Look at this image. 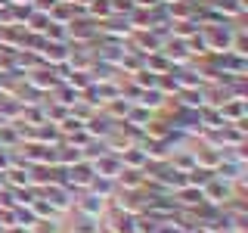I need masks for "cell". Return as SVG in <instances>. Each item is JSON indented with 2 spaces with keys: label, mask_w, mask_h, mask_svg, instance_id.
<instances>
[{
  "label": "cell",
  "mask_w": 248,
  "mask_h": 233,
  "mask_svg": "<svg viewBox=\"0 0 248 233\" xmlns=\"http://www.w3.org/2000/svg\"><path fill=\"white\" fill-rule=\"evenodd\" d=\"M220 115L227 124H236V121H245V100L242 97H230L220 103Z\"/></svg>",
  "instance_id": "obj_1"
},
{
  "label": "cell",
  "mask_w": 248,
  "mask_h": 233,
  "mask_svg": "<svg viewBox=\"0 0 248 233\" xmlns=\"http://www.w3.org/2000/svg\"><path fill=\"white\" fill-rule=\"evenodd\" d=\"M6 3H31V0H6Z\"/></svg>",
  "instance_id": "obj_8"
},
{
  "label": "cell",
  "mask_w": 248,
  "mask_h": 233,
  "mask_svg": "<svg viewBox=\"0 0 248 233\" xmlns=\"http://www.w3.org/2000/svg\"><path fill=\"white\" fill-rule=\"evenodd\" d=\"M108 112H115V115H124V118H127L130 106H127V103H112V106H108Z\"/></svg>",
  "instance_id": "obj_7"
},
{
  "label": "cell",
  "mask_w": 248,
  "mask_h": 233,
  "mask_svg": "<svg viewBox=\"0 0 248 233\" xmlns=\"http://www.w3.org/2000/svg\"><path fill=\"white\" fill-rule=\"evenodd\" d=\"M41 53L50 62H65L68 59V50H65V44H62V41H44V50Z\"/></svg>",
  "instance_id": "obj_4"
},
{
  "label": "cell",
  "mask_w": 248,
  "mask_h": 233,
  "mask_svg": "<svg viewBox=\"0 0 248 233\" xmlns=\"http://www.w3.org/2000/svg\"><path fill=\"white\" fill-rule=\"evenodd\" d=\"M81 208H84V212H90V215L103 212V196H87V202H81Z\"/></svg>",
  "instance_id": "obj_6"
},
{
  "label": "cell",
  "mask_w": 248,
  "mask_h": 233,
  "mask_svg": "<svg viewBox=\"0 0 248 233\" xmlns=\"http://www.w3.org/2000/svg\"><path fill=\"white\" fill-rule=\"evenodd\" d=\"M96 22H90V19H81V22H68V34H75V37H93L96 34Z\"/></svg>",
  "instance_id": "obj_5"
},
{
  "label": "cell",
  "mask_w": 248,
  "mask_h": 233,
  "mask_svg": "<svg viewBox=\"0 0 248 233\" xmlns=\"http://www.w3.org/2000/svg\"><path fill=\"white\" fill-rule=\"evenodd\" d=\"M68 183H78V186H90V181L96 174H93V165L87 159H78V162H72V165H68Z\"/></svg>",
  "instance_id": "obj_2"
},
{
  "label": "cell",
  "mask_w": 248,
  "mask_h": 233,
  "mask_svg": "<svg viewBox=\"0 0 248 233\" xmlns=\"http://www.w3.org/2000/svg\"><path fill=\"white\" fill-rule=\"evenodd\" d=\"M28 84L37 90H50L56 87V78H53V68L46 72V68H34V72H28Z\"/></svg>",
  "instance_id": "obj_3"
}]
</instances>
